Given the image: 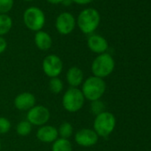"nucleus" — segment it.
<instances>
[{
	"mask_svg": "<svg viewBox=\"0 0 151 151\" xmlns=\"http://www.w3.org/2000/svg\"><path fill=\"white\" fill-rule=\"evenodd\" d=\"M14 0H0V14H7L13 8Z\"/></svg>",
	"mask_w": 151,
	"mask_h": 151,
	"instance_id": "obj_22",
	"label": "nucleus"
},
{
	"mask_svg": "<svg viewBox=\"0 0 151 151\" xmlns=\"http://www.w3.org/2000/svg\"><path fill=\"white\" fill-rule=\"evenodd\" d=\"M91 111L96 116L99 114L105 111V104L101 100L92 101V103H91Z\"/></svg>",
	"mask_w": 151,
	"mask_h": 151,
	"instance_id": "obj_21",
	"label": "nucleus"
},
{
	"mask_svg": "<svg viewBox=\"0 0 151 151\" xmlns=\"http://www.w3.org/2000/svg\"><path fill=\"white\" fill-rule=\"evenodd\" d=\"M77 22L70 13H61L58 15L55 21V28L60 35L70 34L76 27Z\"/></svg>",
	"mask_w": 151,
	"mask_h": 151,
	"instance_id": "obj_9",
	"label": "nucleus"
},
{
	"mask_svg": "<svg viewBox=\"0 0 151 151\" xmlns=\"http://www.w3.org/2000/svg\"><path fill=\"white\" fill-rule=\"evenodd\" d=\"M99 140L98 134L93 129L83 128L79 130L75 135V141L82 147H92L94 146Z\"/></svg>",
	"mask_w": 151,
	"mask_h": 151,
	"instance_id": "obj_10",
	"label": "nucleus"
},
{
	"mask_svg": "<svg viewBox=\"0 0 151 151\" xmlns=\"http://www.w3.org/2000/svg\"><path fill=\"white\" fill-rule=\"evenodd\" d=\"M34 41H35V45H37V47L41 51L49 50L52 45V40L51 36L47 32L43 31V30H39L36 32Z\"/></svg>",
	"mask_w": 151,
	"mask_h": 151,
	"instance_id": "obj_15",
	"label": "nucleus"
},
{
	"mask_svg": "<svg viewBox=\"0 0 151 151\" xmlns=\"http://www.w3.org/2000/svg\"><path fill=\"white\" fill-rule=\"evenodd\" d=\"M77 24L79 29L86 35H92L99 27L101 15L99 12L92 7L84 9L78 16Z\"/></svg>",
	"mask_w": 151,
	"mask_h": 151,
	"instance_id": "obj_1",
	"label": "nucleus"
},
{
	"mask_svg": "<svg viewBox=\"0 0 151 151\" xmlns=\"http://www.w3.org/2000/svg\"><path fill=\"white\" fill-rule=\"evenodd\" d=\"M106 83L102 78L93 76V77H89L83 83L81 91L85 98L92 102L101 100L106 92Z\"/></svg>",
	"mask_w": 151,
	"mask_h": 151,
	"instance_id": "obj_2",
	"label": "nucleus"
},
{
	"mask_svg": "<svg viewBox=\"0 0 151 151\" xmlns=\"http://www.w3.org/2000/svg\"><path fill=\"white\" fill-rule=\"evenodd\" d=\"M72 133H73V126L68 122H63L58 129V134L60 136V138L63 139H68V138L72 135Z\"/></svg>",
	"mask_w": 151,
	"mask_h": 151,
	"instance_id": "obj_19",
	"label": "nucleus"
},
{
	"mask_svg": "<svg viewBox=\"0 0 151 151\" xmlns=\"http://www.w3.org/2000/svg\"><path fill=\"white\" fill-rule=\"evenodd\" d=\"M14 103L17 109L22 111H29L36 105V97L34 94L28 92L22 93L15 97Z\"/></svg>",
	"mask_w": 151,
	"mask_h": 151,
	"instance_id": "obj_12",
	"label": "nucleus"
},
{
	"mask_svg": "<svg viewBox=\"0 0 151 151\" xmlns=\"http://www.w3.org/2000/svg\"><path fill=\"white\" fill-rule=\"evenodd\" d=\"M46 1L50 4H52V5H58V4L63 3L64 0H46Z\"/></svg>",
	"mask_w": 151,
	"mask_h": 151,
	"instance_id": "obj_26",
	"label": "nucleus"
},
{
	"mask_svg": "<svg viewBox=\"0 0 151 151\" xmlns=\"http://www.w3.org/2000/svg\"><path fill=\"white\" fill-rule=\"evenodd\" d=\"M23 22L29 29L37 32L45 26V15L40 8L31 6L25 10L23 14Z\"/></svg>",
	"mask_w": 151,
	"mask_h": 151,
	"instance_id": "obj_6",
	"label": "nucleus"
},
{
	"mask_svg": "<svg viewBox=\"0 0 151 151\" xmlns=\"http://www.w3.org/2000/svg\"><path fill=\"white\" fill-rule=\"evenodd\" d=\"M0 149H1V140H0Z\"/></svg>",
	"mask_w": 151,
	"mask_h": 151,
	"instance_id": "obj_28",
	"label": "nucleus"
},
{
	"mask_svg": "<svg viewBox=\"0 0 151 151\" xmlns=\"http://www.w3.org/2000/svg\"><path fill=\"white\" fill-rule=\"evenodd\" d=\"M24 1H28V2H30V1H33V0H24Z\"/></svg>",
	"mask_w": 151,
	"mask_h": 151,
	"instance_id": "obj_27",
	"label": "nucleus"
},
{
	"mask_svg": "<svg viewBox=\"0 0 151 151\" xmlns=\"http://www.w3.org/2000/svg\"><path fill=\"white\" fill-rule=\"evenodd\" d=\"M49 89L52 93L58 94L63 90V82L59 78H52L49 81Z\"/></svg>",
	"mask_w": 151,
	"mask_h": 151,
	"instance_id": "obj_20",
	"label": "nucleus"
},
{
	"mask_svg": "<svg viewBox=\"0 0 151 151\" xmlns=\"http://www.w3.org/2000/svg\"><path fill=\"white\" fill-rule=\"evenodd\" d=\"M13 27V20L8 14H0V37L7 34Z\"/></svg>",
	"mask_w": 151,
	"mask_h": 151,
	"instance_id": "obj_16",
	"label": "nucleus"
},
{
	"mask_svg": "<svg viewBox=\"0 0 151 151\" xmlns=\"http://www.w3.org/2000/svg\"><path fill=\"white\" fill-rule=\"evenodd\" d=\"M32 131V124L27 121H21L16 126V132L20 136H28Z\"/></svg>",
	"mask_w": 151,
	"mask_h": 151,
	"instance_id": "obj_18",
	"label": "nucleus"
},
{
	"mask_svg": "<svg viewBox=\"0 0 151 151\" xmlns=\"http://www.w3.org/2000/svg\"><path fill=\"white\" fill-rule=\"evenodd\" d=\"M72 3L78 4V5H81V6H85V5H88L90 3H92L93 0H70Z\"/></svg>",
	"mask_w": 151,
	"mask_h": 151,
	"instance_id": "obj_25",
	"label": "nucleus"
},
{
	"mask_svg": "<svg viewBox=\"0 0 151 151\" xmlns=\"http://www.w3.org/2000/svg\"><path fill=\"white\" fill-rule=\"evenodd\" d=\"M66 78H67L68 84L71 87L78 88L83 82L84 73L82 69L79 68L78 67H71L67 71Z\"/></svg>",
	"mask_w": 151,
	"mask_h": 151,
	"instance_id": "obj_14",
	"label": "nucleus"
},
{
	"mask_svg": "<svg viewBox=\"0 0 151 151\" xmlns=\"http://www.w3.org/2000/svg\"><path fill=\"white\" fill-rule=\"evenodd\" d=\"M7 47V42L6 40L3 37H0V54L3 53Z\"/></svg>",
	"mask_w": 151,
	"mask_h": 151,
	"instance_id": "obj_24",
	"label": "nucleus"
},
{
	"mask_svg": "<svg viewBox=\"0 0 151 151\" xmlns=\"http://www.w3.org/2000/svg\"><path fill=\"white\" fill-rule=\"evenodd\" d=\"M44 73L50 78H58L63 69V62L61 59L55 54L47 55L42 63Z\"/></svg>",
	"mask_w": 151,
	"mask_h": 151,
	"instance_id": "obj_7",
	"label": "nucleus"
},
{
	"mask_svg": "<svg viewBox=\"0 0 151 151\" xmlns=\"http://www.w3.org/2000/svg\"><path fill=\"white\" fill-rule=\"evenodd\" d=\"M85 101L86 98L80 89L70 87L62 97V106L68 112L75 113L83 108Z\"/></svg>",
	"mask_w": 151,
	"mask_h": 151,
	"instance_id": "obj_5",
	"label": "nucleus"
},
{
	"mask_svg": "<svg viewBox=\"0 0 151 151\" xmlns=\"http://www.w3.org/2000/svg\"><path fill=\"white\" fill-rule=\"evenodd\" d=\"M116 120L115 116L109 111H104L95 116L93 121V130L99 137L106 138L115 130Z\"/></svg>",
	"mask_w": 151,
	"mask_h": 151,
	"instance_id": "obj_4",
	"label": "nucleus"
},
{
	"mask_svg": "<svg viewBox=\"0 0 151 151\" xmlns=\"http://www.w3.org/2000/svg\"><path fill=\"white\" fill-rule=\"evenodd\" d=\"M87 45L93 52L97 54L105 53L109 48L108 41L103 37L96 34H92L89 36L87 39Z\"/></svg>",
	"mask_w": 151,
	"mask_h": 151,
	"instance_id": "obj_11",
	"label": "nucleus"
},
{
	"mask_svg": "<svg viewBox=\"0 0 151 151\" xmlns=\"http://www.w3.org/2000/svg\"><path fill=\"white\" fill-rule=\"evenodd\" d=\"M11 122L3 116H0V134H5L11 130Z\"/></svg>",
	"mask_w": 151,
	"mask_h": 151,
	"instance_id": "obj_23",
	"label": "nucleus"
},
{
	"mask_svg": "<svg viewBox=\"0 0 151 151\" xmlns=\"http://www.w3.org/2000/svg\"><path fill=\"white\" fill-rule=\"evenodd\" d=\"M52 151H72V145L68 139L59 138L52 143Z\"/></svg>",
	"mask_w": 151,
	"mask_h": 151,
	"instance_id": "obj_17",
	"label": "nucleus"
},
{
	"mask_svg": "<svg viewBox=\"0 0 151 151\" xmlns=\"http://www.w3.org/2000/svg\"><path fill=\"white\" fill-rule=\"evenodd\" d=\"M37 138L45 143H51L58 139V129L52 125H43L37 132Z\"/></svg>",
	"mask_w": 151,
	"mask_h": 151,
	"instance_id": "obj_13",
	"label": "nucleus"
},
{
	"mask_svg": "<svg viewBox=\"0 0 151 151\" xmlns=\"http://www.w3.org/2000/svg\"><path fill=\"white\" fill-rule=\"evenodd\" d=\"M50 116L51 114L47 108L42 105H35L28 111L27 121L32 125L43 126L49 121Z\"/></svg>",
	"mask_w": 151,
	"mask_h": 151,
	"instance_id": "obj_8",
	"label": "nucleus"
},
{
	"mask_svg": "<svg viewBox=\"0 0 151 151\" xmlns=\"http://www.w3.org/2000/svg\"><path fill=\"white\" fill-rule=\"evenodd\" d=\"M94 77L105 78L112 74L115 69V60L109 53L99 54L93 61L91 66Z\"/></svg>",
	"mask_w": 151,
	"mask_h": 151,
	"instance_id": "obj_3",
	"label": "nucleus"
}]
</instances>
